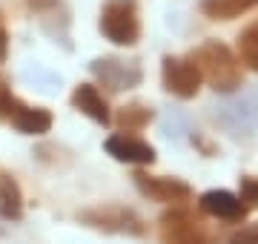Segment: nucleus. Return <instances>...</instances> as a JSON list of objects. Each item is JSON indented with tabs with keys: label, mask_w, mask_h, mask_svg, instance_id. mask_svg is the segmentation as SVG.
<instances>
[{
	"label": "nucleus",
	"mask_w": 258,
	"mask_h": 244,
	"mask_svg": "<svg viewBox=\"0 0 258 244\" xmlns=\"http://www.w3.org/2000/svg\"><path fill=\"white\" fill-rule=\"evenodd\" d=\"M192 60L201 69V78L221 95H230L244 86V66L238 55L221 40H207L192 52Z\"/></svg>",
	"instance_id": "f257e3e1"
},
{
	"label": "nucleus",
	"mask_w": 258,
	"mask_h": 244,
	"mask_svg": "<svg viewBox=\"0 0 258 244\" xmlns=\"http://www.w3.org/2000/svg\"><path fill=\"white\" fill-rule=\"evenodd\" d=\"M101 35L115 46H135L141 40V12L135 0H106L98 20Z\"/></svg>",
	"instance_id": "f03ea898"
},
{
	"label": "nucleus",
	"mask_w": 258,
	"mask_h": 244,
	"mask_svg": "<svg viewBox=\"0 0 258 244\" xmlns=\"http://www.w3.org/2000/svg\"><path fill=\"white\" fill-rule=\"evenodd\" d=\"M78 221L95 227V230H103V233H126V235L147 233L144 221L132 210H126L120 204H98V207H89V210H81Z\"/></svg>",
	"instance_id": "7ed1b4c3"
},
{
	"label": "nucleus",
	"mask_w": 258,
	"mask_h": 244,
	"mask_svg": "<svg viewBox=\"0 0 258 244\" xmlns=\"http://www.w3.org/2000/svg\"><path fill=\"white\" fill-rule=\"evenodd\" d=\"M161 81H164V89L169 95H175L181 101H192L195 95L201 92V69L198 64L189 57H175V55H166L164 64H161Z\"/></svg>",
	"instance_id": "20e7f679"
},
{
	"label": "nucleus",
	"mask_w": 258,
	"mask_h": 244,
	"mask_svg": "<svg viewBox=\"0 0 258 244\" xmlns=\"http://www.w3.org/2000/svg\"><path fill=\"white\" fill-rule=\"evenodd\" d=\"M161 244H210L198 218L178 204L161 216Z\"/></svg>",
	"instance_id": "39448f33"
},
{
	"label": "nucleus",
	"mask_w": 258,
	"mask_h": 244,
	"mask_svg": "<svg viewBox=\"0 0 258 244\" xmlns=\"http://www.w3.org/2000/svg\"><path fill=\"white\" fill-rule=\"evenodd\" d=\"M92 75L106 92H123L144 81V69L135 60H120V57H98L92 60Z\"/></svg>",
	"instance_id": "423d86ee"
},
{
	"label": "nucleus",
	"mask_w": 258,
	"mask_h": 244,
	"mask_svg": "<svg viewBox=\"0 0 258 244\" xmlns=\"http://www.w3.org/2000/svg\"><path fill=\"white\" fill-rule=\"evenodd\" d=\"M135 187L141 190V196L152 198V201H161V204H184V201H192V187L186 181H178V178H164V175H149L144 169H138L135 175Z\"/></svg>",
	"instance_id": "0eeeda50"
},
{
	"label": "nucleus",
	"mask_w": 258,
	"mask_h": 244,
	"mask_svg": "<svg viewBox=\"0 0 258 244\" xmlns=\"http://www.w3.org/2000/svg\"><path fill=\"white\" fill-rule=\"evenodd\" d=\"M26 9L37 18V23L43 26L46 35L55 40H69V9L63 0H23Z\"/></svg>",
	"instance_id": "6e6552de"
},
{
	"label": "nucleus",
	"mask_w": 258,
	"mask_h": 244,
	"mask_svg": "<svg viewBox=\"0 0 258 244\" xmlns=\"http://www.w3.org/2000/svg\"><path fill=\"white\" fill-rule=\"evenodd\" d=\"M106 152H109L115 161L120 164H138V167H147V164H155V147L147 141H141L129 132H118V135H109L106 138Z\"/></svg>",
	"instance_id": "1a4fd4ad"
},
{
	"label": "nucleus",
	"mask_w": 258,
	"mask_h": 244,
	"mask_svg": "<svg viewBox=\"0 0 258 244\" xmlns=\"http://www.w3.org/2000/svg\"><path fill=\"white\" fill-rule=\"evenodd\" d=\"M72 109L83 112L86 118H92L95 124L101 127H109L112 124V112H109V103H106V95L98 89L95 84H78L72 89Z\"/></svg>",
	"instance_id": "9d476101"
},
{
	"label": "nucleus",
	"mask_w": 258,
	"mask_h": 244,
	"mask_svg": "<svg viewBox=\"0 0 258 244\" xmlns=\"http://www.w3.org/2000/svg\"><path fill=\"white\" fill-rule=\"evenodd\" d=\"M198 207L207 216L221 218V221H241L247 216V207L241 204V198L235 193H230V190H210V193H204Z\"/></svg>",
	"instance_id": "9b49d317"
},
{
	"label": "nucleus",
	"mask_w": 258,
	"mask_h": 244,
	"mask_svg": "<svg viewBox=\"0 0 258 244\" xmlns=\"http://www.w3.org/2000/svg\"><path fill=\"white\" fill-rule=\"evenodd\" d=\"M9 124L15 130H20L23 135H46V132L52 130L55 118H52V112L43 109V106H26V103H23L18 112L12 115Z\"/></svg>",
	"instance_id": "f8f14e48"
},
{
	"label": "nucleus",
	"mask_w": 258,
	"mask_h": 244,
	"mask_svg": "<svg viewBox=\"0 0 258 244\" xmlns=\"http://www.w3.org/2000/svg\"><path fill=\"white\" fill-rule=\"evenodd\" d=\"M252 6H258V0H201L198 3L201 15L210 20H235Z\"/></svg>",
	"instance_id": "ddd939ff"
},
{
	"label": "nucleus",
	"mask_w": 258,
	"mask_h": 244,
	"mask_svg": "<svg viewBox=\"0 0 258 244\" xmlns=\"http://www.w3.org/2000/svg\"><path fill=\"white\" fill-rule=\"evenodd\" d=\"M0 216L6 221L23 218V193H20L18 181L6 172H0Z\"/></svg>",
	"instance_id": "4468645a"
},
{
	"label": "nucleus",
	"mask_w": 258,
	"mask_h": 244,
	"mask_svg": "<svg viewBox=\"0 0 258 244\" xmlns=\"http://www.w3.org/2000/svg\"><path fill=\"white\" fill-rule=\"evenodd\" d=\"M152 118H155L152 106H147V103H126V106H120V109H118L115 124H118L120 132H129V135H132V132L144 130Z\"/></svg>",
	"instance_id": "2eb2a0df"
},
{
	"label": "nucleus",
	"mask_w": 258,
	"mask_h": 244,
	"mask_svg": "<svg viewBox=\"0 0 258 244\" xmlns=\"http://www.w3.org/2000/svg\"><path fill=\"white\" fill-rule=\"evenodd\" d=\"M238 60L252 72H258V20L249 23L238 35Z\"/></svg>",
	"instance_id": "dca6fc26"
},
{
	"label": "nucleus",
	"mask_w": 258,
	"mask_h": 244,
	"mask_svg": "<svg viewBox=\"0 0 258 244\" xmlns=\"http://www.w3.org/2000/svg\"><path fill=\"white\" fill-rule=\"evenodd\" d=\"M20 106H23V101L15 98V92L9 86V78L0 75V121H12V115L18 112Z\"/></svg>",
	"instance_id": "f3484780"
},
{
	"label": "nucleus",
	"mask_w": 258,
	"mask_h": 244,
	"mask_svg": "<svg viewBox=\"0 0 258 244\" xmlns=\"http://www.w3.org/2000/svg\"><path fill=\"white\" fill-rule=\"evenodd\" d=\"M241 184V204L247 207V210H252V207H258V178L255 175H244V178H238Z\"/></svg>",
	"instance_id": "a211bd4d"
},
{
	"label": "nucleus",
	"mask_w": 258,
	"mask_h": 244,
	"mask_svg": "<svg viewBox=\"0 0 258 244\" xmlns=\"http://www.w3.org/2000/svg\"><path fill=\"white\" fill-rule=\"evenodd\" d=\"M230 244H258V221H255V224L241 227L238 233L230 238Z\"/></svg>",
	"instance_id": "6ab92c4d"
},
{
	"label": "nucleus",
	"mask_w": 258,
	"mask_h": 244,
	"mask_svg": "<svg viewBox=\"0 0 258 244\" xmlns=\"http://www.w3.org/2000/svg\"><path fill=\"white\" fill-rule=\"evenodd\" d=\"M6 57H9V32L0 23V64H6Z\"/></svg>",
	"instance_id": "aec40b11"
},
{
	"label": "nucleus",
	"mask_w": 258,
	"mask_h": 244,
	"mask_svg": "<svg viewBox=\"0 0 258 244\" xmlns=\"http://www.w3.org/2000/svg\"><path fill=\"white\" fill-rule=\"evenodd\" d=\"M192 144H198V147H201L204 155H215V147H212L207 138H201V135H192Z\"/></svg>",
	"instance_id": "412c9836"
}]
</instances>
